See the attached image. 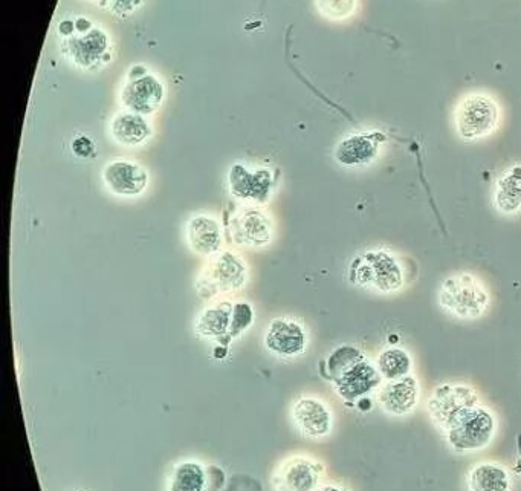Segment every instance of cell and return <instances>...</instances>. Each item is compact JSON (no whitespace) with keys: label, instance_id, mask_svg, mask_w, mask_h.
Instances as JSON below:
<instances>
[{"label":"cell","instance_id":"9","mask_svg":"<svg viewBox=\"0 0 521 491\" xmlns=\"http://www.w3.org/2000/svg\"><path fill=\"white\" fill-rule=\"evenodd\" d=\"M306 332L291 319H274L266 331L265 345L279 357H297L306 349Z\"/></svg>","mask_w":521,"mask_h":491},{"label":"cell","instance_id":"4","mask_svg":"<svg viewBox=\"0 0 521 491\" xmlns=\"http://www.w3.org/2000/svg\"><path fill=\"white\" fill-rule=\"evenodd\" d=\"M439 303L457 319L474 320L489 306V294L482 282L471 274L459 273L442 282Z\"/></svg>","mask_w":521,"mask_h":491},{"label":"cell","instance_id":"26","mask_svg":"<svg viewBox=\"0 0 521 491\" xmlns=\"http://www.w3.org/2000/svg\"><path fill=\"white\" fill-rule=\"evenodd\" d=\"M321 491H343V490H338V488H335V487H326V488H323V490Z\"/></svg>","mask_w":521,"mask_h":491},{"label":"cell","instance_id":"22","mask_svg":"<svg viewBox=\"0 0 521 491\" xmlns=\"http://www.w3.org/2000/svg\"><path fill=\"white\" fill-rule=\"evenodd\" d=\"M497 207L502 212H517L521 207V167L503 176L497 184L496 192Z\"/></svg>","mask_w":521,"mask_h":491},{"label":"cell","instance_id":"1","mask_svg":"<svg viewBox=\"0 0 521 491\" xmlns=\"http://www.w3.org/2000/svg\"><path fill=\"white\" fill-rule=\"evenodd\" d=\"M448 444L457 452L485 449L496 433V418L477 401L454 410L441 423Z\"/></svg>","mask_w":521,"mask_h":491},{"label":"cell","instance_id":"13","mask_svg":"<svg viewBox=\"0 0 521 491\" xmlns=\"http://www.w3.org/2000/svg\"><path fill=\"white\" fill-rule=\"evenodd\" d=\"M298 429L311 438H323L332 430V412L317 398H301L292 410Z\"/></svg>","mask_w":521,"mask_h":491},{"label":"cell","instance_id":"24","mask_svg":"<svg viewBox=\"0 0 521 491\" xmlns=\"http://www.w3.org/2000/svg\"><path fill=\"white\" fill-rule=\"evenodd\" d=\"M254 311L250 303H236L233 306V316H231L230 339H236L242 332L253 325Z\"/></svg>","mask_w":521,"mask_h":491},{"label":"cell","instance_id":"10","mask_svg":"<svg viewBox=\"0 0 521 491\" xmlns=\"http://www.w3.org/2000/svg\"><path fill=\"white\" fill-rule=\"evenodd\" d=\"M246 282L245 264L236 254L224 251L214 259L207 270V293H224V291L239 290Z\"/></svg>","mask_w":521,"mask_h":491},{"label":"cell","instance_id":"25","mask_svg":"<svg viewBox=\"0 0 521 491\" xmlns=\"http://www.w3.org/2000/svg\"><path fill=\"white\" fill-rule=\"evenodd\" d=\"M95 146L92 143L91 138L80 135L72 141V152H74L77 158H89L94 153Z\"/></svg>","mask_w":521,"mask_h":491},{"label":"cell","instance_id":"7","mask_svg":"<svg viewBox=\"0 0 521 491\" xmlns=\"http://www.w3.org/2000/svg\"><path fill=\"white\" fill-rule=\"evenodd\" d=\"M164 100V88L153 75H136L121 94L123 105L130 112L140 115H150L158 111Z\"/></svg>","mask_w":521,"mask_h":491},{"label":"cell","instance_id":"20","mask_svg":"<svg viewBox=\"0 0 521 491\" xmlns=\"http://www.w3.org/2000/svg\"><path fill=\"white\" fill-rule=\"evenodd\" d=\"M207 472L198 462L187 461L176 465L170 478L169 491H205Z\"/></svg>","mask_w":521,"mask_h":491},{"label":"cell","instance_id":"16","mask_svg":"<svg viewBox=\"0 0 521 491\" xmlns=\"http://www.w3.org/2000/svg\"><path fill=\"white\" fill-rule=\"evenodd\" d=\"M233 306L231 303L222 302L205 309L196 323V331L199 335L207 339L230 340Z\"/></svg>","mask_w":521,"mask_h":491},{"label":"cell","instance_id":"6","mask_svg":"<svg viewBox=\"0 0 521 491\" xmlns=\"http://www.w3.org/2000/svg\"><path fill=\"white\" fill-rule=\"evenodd\" d=\"M231 195L243 201L256 202V204H266L271 196L272 173L266 169L251 172L242 164H234L228 175Z\"/></svg>","mask_w":521,"mask_h":491},{"label":"cell","instance_id":"21","mask_svg":"<svg viewBox=\"0 0 521 491\" xmlns=\"http://www.w3.org/2000/svg\"><path fill=\"white\" fill-rule=\"evenodd\" d=\"M378 371L386 381H399L411 371V357L401 348H389L378 358Z\"/></svg>","mask_w":521,"mask_h":491},{"label":"cell","instance_id":"18","mask_svg":"<svg viewBox=\"0 0 521 491\" xmlns=\"http://www.w3.org/2000/svg\"><path fill=\"white\" fill-rule=\"evenodd\" d=\"M152 134L149 123L143 115L135 112L118 114L112 121V135L117 143L133 147L144 143Z\"/></svg>","mask_w":521,"mask_h":491},{"label":"cell","instance_id":"23","mask_svg":"<svg viewBox=\"0 0 521 491\" xmlns=\"http://www.w3.org/2000/svg\"><path fill=\"white\" fill-rule=\"evenodd\" d=\"M315 5L321 16L326 19L344 22L358 13L360 0H315Z\"/></svg>","mask_w":521,"mask_h":491},{"label":"cell","instance_id":"12","mask_svg":"<svg viewBox=\"0 0 521 491\" xmlns=\"http://www.w3.org/2000/svg\"><path fill=\"white\" fill-rule=\"evenodd\" d=\"M320 476L321 465L311 459L295 458L280 467L274 482L279 491H315Z\"/></svg>","mask_w":521,"mask_h":491},{"label":"cell","instance_id":"5","mask_svg":"<svg viewBox=\"0 0 521 491\" xmlns=\"http://www.w3.org/2000/svg\"><path fill=\"white\" fill-rule=\"evenodd\" d=\"M352 282L381 293L398 291L404 283L399 262L386 251H369L352 264Z\"/></svg>","mask_w":521,"mask_h":491},{"label":"cell","instance_id":"8","mask_svg":"<svg viewBox=\"0 0 521 491\" xmlns=\"http://www.w3.org/2000/svg\"><path fill=\"white\" fill-rule=\"evenodd\" d=\"M107 189L118 196H138L149 184V173L140 164L117 160L107 164L103 170Z\"/></svg>","mask_w":521,"mask_h":491},{"label":"cell","instance_id":"2","mask_svg":"<svg viewBox=\"0 0 521 491\" xmlns=\"http://www.w3.org/2000/svg\"><path fill=\"white\" fill-rule=\"evenodd\" d=\"M327 369L341 397L355 400L381 383V374L350 346L337 349L327 361Z\"/></svg>","mask_w":521,"mask_h":491},{"label":"cell","instance_id":"17","mask_svg":"<svg viewBox=\"0 0 521 491\" xmlns=\"http://www.w3.org/2000/svg\"><path fill=\"white\" fill-rule=\"evenodd\" d=\"M271 221L259 210H246L236 222V236L242 244L262 247L271 241Z\"/></svg>","mask_w":521,"mask_h":491},{"label":"cell","instance_id":"3","mask_svg":"<svg viewBox=\"0 0 521 491\" xmlns=\"http://www.w3.org/2000/svg\"><path fill=\"white\" fill-rule=\"evenodd\" d=\"M502 121V109L492 95L471 92L457 103L454 111L456 132L462 140L479 141L491 137Z\"/></svg>","mask_w":521,"mask_h":491},{"label":"cell","instance_id":"15","mask_svg":"<svg viewBox=\"0 0 521 491\" xmlns=\"http://www.w3.org/2000/svg\"><path fill=\"white\" fill-rule=\"evenodd\" d=\"M187 239L191 250L210 256L222 247L221 225L210 216H196L187 225Z\"/></svg>","mask_w":521,"mask_h":491},{"label":"cell","instance_id":"19","mask_svg":"<svg viewBox=\"0 0 521 491\" xmlns=\"http://www.w3.org/2000/svg\"><path fill=\"white\" fill-rule=\"evenodd\" d=\"M470 491H509L511 479L502 465L479 464L468 475Z\"/></svg>","mask_w":521,"mask_h":491},{"label":"cell","instance_id":"11","mask_svg":"<svg viewBox=\"0 0 521 491\" xmlns=\"http://www.w3.org/2000/svg\"><path fill=\"white\" fill-rule=\"evenodd\" d=\"M418 400L419 384L410 375L399 381H387L378 392L379 404L393 417H404L413 412Z\"/></svg>","mask_w":521,"mask_h":491},{"label":"cell","instance_id":"14","mask_svg":"<svg viewBox=\"0 0 521 491\" xmlns=\"http://www.w3.org/2000/svg\"><path fill=\"white\" fill-rule=\"evenodd\" d=\"M379 155V141L373 134H356L344 138L335 150V160L347 167L373 163Z\"/></svg>","mask_w":521,"mask_h":491}]
</instances>
